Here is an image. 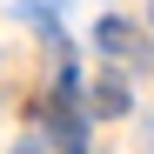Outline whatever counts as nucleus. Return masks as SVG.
Returning a JSON list of instances; mask_svg holds the SVG:
<instances>
[{"mask_svg": "<svg viewBox=\"0 0 154 154\" xmlns=\"http://www.w3.org/2000/svg\"><path fill=\"white\" fill-rule=\"evenodd\" d=\"M94 107H100V114H121V107H127V87H121V81H100V87H94Z\"/></svg>", "mask_w": 154, "mask_h": 154, "instance_id": "nucleus-3", "label": "nucleus"}, {"mask_svg": "<svg viewBox=\"0 0 154 154\" xmlns=\"http://www.w3.org/2000/svg\"><path fill=\"white\" fill-rule=\"evenodd\" d=\"M47 127H54V147L60 154H87V121L67 107V87H60V107L47 114Z\"/></svg>", "mask_w": 154, "mask_h": 154, "instance_id": "nucleus-1", "label": "nucleus"}, {"mask_svg": "<svg viewBox=\"0 0 154 154\" xmlns=\"http://www.w3.org/2000/svg\"><path fill=\"white\" fill-rule=\"evenodd\" d=\"M100 47H114V54H127V60H147V47H141V34H127L121 20H100Z\"/></svg>", "mask_w": 154, "mask_h": 154, "instance_id": "nucleus-2", "label": "nucleus"}, {"mask_svg": "<svg viewBox=\"0 0 154 154\" xmlns=\"http://www.w3.org/2000/svg\"><path fill=\"white\" fill-rule=\"evenodd\" d=\"M14 154H40V147H34V141H20V147H14Z\"/></svg>", "mask_w": 154, "mask_h": 154, "instance_id": "nucleus-4", "label": "nucleus"}]
</instances>
